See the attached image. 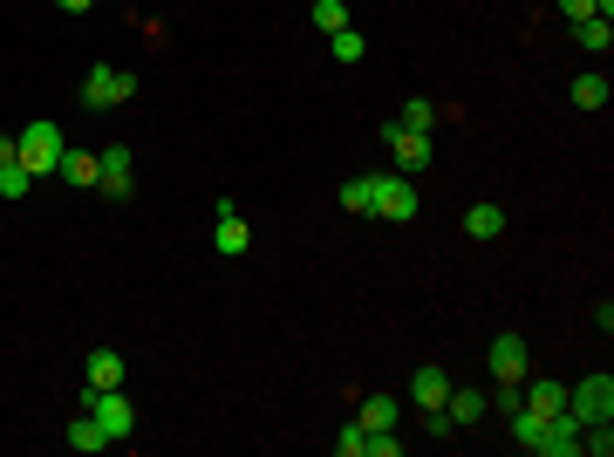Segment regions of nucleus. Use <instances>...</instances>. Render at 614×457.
<instances>
[{"label":"nucleus","mask_w":614,"mask_h":457,"mask_svg":"<svg viewBox=\"0 0 614 457\" xmlns=\"http://www.w3.org/2000/svg\"><path fill=\"white\" fill-rule=\"evenodd\" d=\"M369 219H389V226L417 219V185H410L403 171H376V178H369Z\"/></svg>","instance_id":"f257e3e1"},{"label":"nucleus","mask_w":614,"mask_h":457,"mask_svg":"<svg viewBox=\"0 0 614 457\" xmlns=\"http://www.w3.org/2000/svg\"><path fill=\"white\" fill-rule=\"evenodd\" d=\"M62 151H69V144H62V130H55V123H28V130L14 137V164H21L28 178H48V171L62 164Z\"/></svg>","instance_id":"f03ea898"},{"label":"nucleus","mask_w":614,"mask_h":457,"mask_svg":"<svg viewBox=\"0 0 614 457\" xmlns=\"http://www.w3.org/2000/svg\"><path fill=\"white\" fill-rule=\"evenodd\" d=\"M567 417L587 430V423H614V376H580L567 389Z\"/></svg>","instance_id":"7ed1b4c3"},{"label":"nucleus","mask_w":614,"mask_h":457,"mask_svg":"<svg viewBox=\"0 0 614 457\" xmlns=\"http://www.w3.org/2000/svg\"><path fill=\"white\" fill-rule=\"evenodd\" d=\"M82 410H89V417L103 423V437H110V444L137 430V403H130L123 389H89V396H82Z\"/></svg>","instance_id":"20e7f679"},{"label":"nucleus","mask_w":614,"mask_h":457,"mask_svg":"<svg viewBox=\"0 0 614 457\" xmlns=\"http://www.w3.org/2000/svg\"><path fill=\"white\" fill-rule=\"evenodd\" d=\"M130 96H137V76H130V69H110V62H103V69L82 76V103H89V110H110V103H130Z\"/></svg>","instance_id":"39448f33"},{"label":"nucleus","mask_w":614,"mask_h":457,"mask_svg":"<svg viewBox=\"0 0 614 457\" xmlns=\"http://www.w3.org/2000/svg\"><path fill=\"white\" fill-rule=\"evenodd\" d=\"M383 144H389V157H396V171H403V178H410V171H423V164L437 157V137L403 130V123H383Z\"/></svg>","instance_id":"423d86ee"},{"label":"nucleus","mask_w":614,"mask_h":457,"mask_svg":"<svg viewBox=\"0 0 614 457\" xmlns=\"http://www.w3.org/2000/svg\"><path fill=\"white\" fill-rule=\"evenodd\" d=\"M444 396H451V376H444L437 362H423L417 376H410V403H417L423 417H437V410H444Z\"/></svg>","instance_id":"0eeeda50"},{"label":"nucleus","mask_w":614,"mask_h":457,"mask_svg":"<svg viewBox=\"0 0 614 457\" xmlns=\"http://www.w3.org/2000/svg\"><path fill=\"white\" fill-rule=\"evenodd\" d=\"M526 335H499L492 342V382H526Z\"/></svg>","instance_id":"6e6552de"},{"label":"nucleus","mask_w":614,"mask_h":457,"mask_svg":"<svg viewBox=\"0 0 614 457\" xmlns=\"http://www.w3.org/2000/svg\"><path fill=\"white\" fill-rule=\"evenodd\" d=\"M437 417L451 423V430L478 423V417H485V389H458V382H451V396H444V410H437Z\"/></svg>","instance_id":"1a4fd4ad"},{"label":"nucleus","mask_w":614,"mask_h":457,"mask_svg":"<svg viewBox=\"0 0 614 457\" xmlns=\"http://www.w3.org/2000/svg\"><path fill=\"white\" fill-rule=\"evenodd\" d=\"M519 396H526L533 417H560L567 410V382H519Z\"/></svg>","instance_id":"9d476101"},{"label":"nucleus","mask_w":614,"mask_h":457,"mask_svg":"<svg viewBox=\"0 0 614 457\" xmlns=\"http://www.w3.org/2000/svg\"><path fill=\"white\" fill-rule=\"evenodd\" d=\"M96 185L110 191V198H130V151H123V144L103 151V178H96Z\"/></svg>","instance_id":"9b49d317"},{"label":"nucleus","mask_w":614,"mask_h":457,"mask_svg":"<svg viewBox=\"0 0 614 457\" xmlns=\"http://www.w3.org/2000/svg\"><path fill=\"white\" fill-rule=\"evenodd\" d=\"M55 171H62L69 185H96V178H103V157H96V151H62Z\"/></svg>","instance_id":"f8f14e48"},{"label":"nucleus","mask_w":614,"mask_h":457,"mask_svg":"<svg viewBox=\"0 0 614 457\" xmlns=\"http://www.w3.org/2000/svg\"><path fill=\"white\" fill-rule=\"evenodd\" d=\"M116 382H123V355H116V348H96V355H89V389H116Z\"/></svg>","instance_id":"ddd939ff"},{"label":"nucleus","mask_w":614,"mask_h":457,"mask_svg":"<svg viewBox=\"0 0 614 457\" xmlns=\"http://www.w3.org/2000/svg\"><path fill=\"white\" fill-rule=\"evenodd\" d=\"M464 232H471V239H499L505 212H499V205H471V212H464Z\"/></svg>","instance_id":"4468645a"},{"label":"nucleus","mask_w":614,"mask_h":457,"mask_svg":"<svg viewBox=\"0 0 614 457\" xmlns=\"http://www.w3.org/2000/svg\"><path fill=\"white\" fill-rule=\"evenodd\" d=\"M396 123H403V130H423V137H437V103H430V96H410Z\"/></svg>","instance_id":"2eb2a0df"},{"label":"nucleus","mask_w":614,"mask_h":457,"mask_svg":"<svg viewBox=\"0 0 614 457\" xmlns=\"http://www.w3.org/2000/svg\"><path fill=\"white\" fill-rule=\"evenodd\" d=\"M246 246H253V232H246V219H239V212H226V219H219V253H226V260H239Z\"/></svg>","instance_id":"dca6fc26"},{"label":"nucleus","mask_w":614,"mask_h":457,"mask_svg":"<svg viewBox=\"0 0 614 457\" xmlns=\"http://www.w3.org/2000/svg\"><path fill=\"white\" fill-rule=\"evenodd\" d=\"M362 430H396V396H362Z\"/></svg>","instance_id":"f3484780"},{"label":"nucleus","mask_w":614,"mask_h":457,"mask_svg":"<svg viewBox=\"0 0 614 457\" xmlns=\"http://www.w3.org/2000/svg\"><path fill=\"white\" fill-rule=\"evenodd\" d=\"M574 41L587 48V55H608V48H614V28L594 14V21H574Z\"/></svg>","instance_id":"a211bd4d"},{"label":"nucleus","mask_w":614,"mask_h":457,"mask_svg":"<svg viewBox=\"0 0 614 457\" xmlns=\"http://www.w3.org/2000/svg\"><path fill=\"white\" fill-rule=\"evenodd\" d=\"M69 444H76V451H110V437H103V423L89 417V410H82V417L69 423Z\"/></svg>","instance_id":"6ab92c4d"},{"label":"nucleus","mask_w":614,"mask_h":457,"mask_svg":"<svg viewBox=\"0 0 614 457\" xmlns=\"http://www.w3.org/2000/svg\"><path fill=\"white\" fill-rule=\"evenodd\" d=\"M574 103L580 110H608V76H574Z\"/></svg>","instance_id":"aec40b11"},{"label":"nucleus","mask_w":614,"mask_h":457,"mask_svg":"<svg viewBox=\"0 0 614 457\" xmlns=\"http://www.w3.org/2000/svg\"><path fill=\"white\" fill-rule=\"evenodd\" d=\"M539 430H546V417H533V410H512V444H519V451H539Z\"/></svg>","instance_id":"412c9836"},{"label":"nucleus","mask_w":614,"mask_h":457,"mask_svg":"<svg viewBox=\"0 0 614 457\" xmlns=\"http://www.w3.org/2000/svg\"><path fill=\"white\" fill-rule=\"evenodd\" d=\"M328 48H335V62H362V28H335Z\"/></svg>","instance_id":"4be33fe9"},{"label":"nucleus","mask_w":614,"mask_h":457,"mask_svg":"<svg viewBox=\"0 0 614 457\" xmlns=\"http://www.w3.org/2000/svg\"><path fill=\"white\" fill-rule=\"evenodd\" d=\"M314 28H321V35L348 28V7H342V0H314Z\"/></svg>","instance_id":"5701e85b"},{"label":"nucleus","mask_w":614,"mask_h":457,"mask_svg":"<svg viewBox=\"0 0 614 457\" xmlns=\"http://www.w3.org/2000/svg\"><path fill=\"white\" fill-rule=\"evenodd\" d=\"M342 212L369 219V178H348V185H342Z\"/></svg>","instance_id":"b1692460"},{"label":"nucleus","mask_w":614,"mask_h":457,"mask_svg":"<svg viewBox=\"0 0 614 457\" xmlns=\"http://www.w3.org/2000/svg\"><path fill=\"white\" fill-rule=\"evenodd\" d=\"M28 185H35V178H28L21 164H0V198H28Z\"/></svg>","instance_id":"393cba45"},{"label":"nucleus","mask_w":614,"mask_h":457,"mask_svg":"<svg viewBox=\"0 0 614 457\" xmlns=\"http://www.w3.org/2000/svg\"><path fill=\"white\" fill-rule=\"evenodd\" d=\"M335 451H342V457H369V430H362V423H348L342 437H335Z\"/></svg>","instance_id":"a878e982"},{"label":"nucleus","mask_w":614,"mask_h":457,"mask_svg":"<svg viewBox=\"0 0 614 457\" xmlns=\"http://www.w3.org/2000/svg\"><path fill=\"white\" fill-rule=\"evenodd\" d=\"M403 451V437H389V430H369V457H396Z\"/></svg>","instance_id":"bb28decb"},{"label":"nucleus","mask_w":614,"mask_h":457,"mask_svg":"<svg viewBox=\"0 0 614 457\" xmlns=\"http://www.w3.org/2000/svg\"><path fill=\"white\" fill-rule=\"evenodd\" d=\"M560 14H567V21H594V14H601V0H560Z\"/></svg>","instance_id":"cd10ccee"},{"label":"nucleus","mask_w":614,"mask_h":457,"mask_svg":"<svg viewBox=\"0 0 614 457\" xmlns=\"http://www.w3.org/2000/svg\"><path fill=\"white\" fill-rule=\"evenodd\" d=\"M499 410L512 417V410H526V396H519V382H499Z\"/></svg>","instance_id":"c85d7f7f"},{"label":"nucleus","mask_w":614,"mask_h":457,"mask_svg":"<svg viewBox=\"0 0 614 457\" xmlns=\"http://www.w3.org/2000/svg\"><path fill=\"white\" fill-rule=\"evenodd\" d=\"M55 7H62V14H89L96 0H55Z\"/></svg>","instance_id":"c756f323"},{"label":"nucleus","mask_w":614,"mask_h":457,"mask_svg":"<svg viewBox=\"0 0 614 457\" xmlns=\"http://www.w3.org/2000/svg\"><path fill=\"white\" fill-rule=\"evenodd\" d=\"M0 164H14V137H0Z\"/></svg>","instance_id":"7c9ffc66"}]
</instances>
